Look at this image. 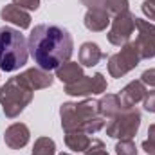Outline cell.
I'll use <instances>...</instances> for the list:
<instances>
[{"label": "cell", "instance_id": "cell-1", "mask_svg": "<svg viewBox=\"0 0 155 155\" xmlns=\"http://www.w3.org/2000/svg\"><path fill=\"white\" fill-rule=\"evenodd\" d=\"M29 54L41 71H56L72 56L74 41L67 29L56 24L36 25L27 40Z\"/></svg>", "mask_w": 155, "mask_h": 155}, {"label": "cell", "instance_id": "cell-2", "mask_svg": "<svg viewBox=\"0 0 155 155\" xmlns=\"http://www.w3.org/2000/svg\"><path fill=\"white\" fill-rule=\"evenodd\" d=\"M61 126L65 132L96 134L105 126V117L99 116V105L96 99H85L81 103H63L60 108Z\"/></svg>", "mask_w": 155, "mask_h": 155}, {"label": "cell", "instance_id": "cell-3", "mask_svg": "<svg viewBox=\"0 0 155 155\" xmlns=\"http://www.w3.org/2000/svg\"><path fill=\"white\" fill-rule=\"evenodd\" d=\"M27 40L15 27H0V71L15 72L27 63Z\"/></svg>", "mask_w": 155, "mask_h": 155}, {"label": "cell", "instance_id": "cell-4", "mask_svg": "<svg viewBox=\"0 0 155 155\" xmlns=\"http://www.w3.org/2000/svg\"><path fill=\"white\" fill-rule=\"evenodd\" d=\"M33 101V90L24 83L20 76L11 78L0 87V105L5 117L15 119L24 108Z\"/></svg>", "mask_w": 155, "mask_h": 155}, {"label": "cell", "instance_id": "cell-5", "mask_svg": "<svg viewBox=\"0 0 155 155\" xmlns=\"http://www.w3.org/2000/svg\"><path fill=\"white\" fill-rule=\"evenodd\" d=\"M139 126H141V112L135 107L134 108H123L107 124V135L119 139V141L121 139H132V137H135Z\"/></svg>", "mask_w": 155, "mask_h": 155}, {"label": "cell", "instance_id": "cell-6", "mask_svg": "<svg viewBox=\"0 0 155 155\" xmlns=\"http://www.w3.org/2000/svg\"><path fill=\"white\" fill-rule=\"evenodd\" d=\"M139 61H141V54H139L135 43L128 41L126 45L121 47L119 52L110 56V60H108V72H110L112 78H123L130 71H134L139 65Z\"/></svg>", "mask_w": 155, "mask_h": 155}, {"label": "cell", "instance_id": "cell-7", "mask_svg": "<svg viewBox=\"0 0 155 155\" xmlns=\"http://www.w3.org/2000/svg\"><path fill=\"white\" fill-rule=\"evenodd\" d=\"M134 33H135V16L126 9V11H123V13L114 16L112 27L108 31V41L112 45L123 47V45H126L130 41Z\"/></svg>", "mask_w": 155, "mask_h": 155}, {"label": "cell", "instance_id": "cell-8", "mask_svg": "<svg viewBox=\"0 0 155 155\" xmlns=\"http://www.w3.org/2000/svg\"><path fill=\"white\" fill-rule=\"evenodd\" d=\"M135 29H137V38L134 40L141 60H150L155 56V25L152 22L135 18Z\"/></svg>", "mask_w": 155, "mask_h": 155}, {"label": "cell", "instance_id": "cell-9", "mask_svg": "<svg viewBox=\"0 0 155 155\" xmlns=\"http://www.w3.org/2000/svg\"><path fill=\"white\" fill-rule=\"evenodd\" d=\"M108 83L101 72L94 76H81L78 81L65 85V92L69 96H88V94H103Z\"/></svg>", "mask_w": 155, "mask_h": 155}, {"label": "cell", "instance_id": "cell-10", "mask_svg": "<svg viewBox=\"0 0 155 155\" xmlns=\"http://www.w3.org/2000/svg\"><path fill=\"white\" fill-rule=\"evenodd\" d=\"M146 92H148V90H146L144 83L139 79V81H130L117 96H119V101H121L123 108H134L139 101L144 99Z\"/></svg>", "mask_w": 155, "mask_h": 155}, {"label": "cell", "instance_id": "cell-11", "mask_svg": "<svg viewBox=\"0 0 155 155\" xmlns=\"http://www.w3.org/2000/svg\"><path fill=\"white\" fill-rule=\"evenodd\" d=\"M29 135H31L29 134V128L24 123H15V124H11L5 130L4 141H5V144L11 150H20V148H24L29 143Z\"/></svg>", "mask_w": 155, "mask_h": 155}, {"label": "cell", "instance_id": "cell-12", "mask_svg": "<svg viewBox=\"0 0 155 155\" xmlns=\"http://www.w3.org/2000/svg\"><path fill=\"white\" fill-rule=\"evenodd\" d=\"M20 78L24 79V83L35 92L40 88H47L52 85V76L47 72V71H41V69H27L25 72H22Z\"/></svg>", "mask_w": 155, "mask_h": 155}, {"label": "cell", "instance_id": "cell-13", "mask_svg": "<svg viewBox=\"0 0 155 155\" xmlns=\"http://www.w3.org/2000/svg\"><path fill=\"white\" fill-rule=\"evenodd\" d=\"M0 16H2V20H7V22L18 25L20 29H27V27L31 25V16H29V13H27L25 9L15 5V4L5 5V7L0 11Z\"/></svg>", "mask_w": 155, "mask_h": 155}, {"label": "cell", "instance_id": "cell-14", "mask_svg": "<svg viewBox=\"0 0 155 155\" xmlns=\"http://www.w3.org/2000/svg\"><path fill=\"white\" fill-rule=\"evenodd\" d=\"M110 22H112L110 13L103 11V9H88L87 15H85V27L88 31H94V33L105 31Z\"/></svg>", "mask_w": 155, "mask_h": 155}, {"label": "cell", "instance_id": "cell-15", "mask_svg": "<svg viewBox=\"0 0 155 155\" xmlns=\"http://www.w3.org/2000/svg\"><path fill=\"white\" fill-rule=\"evenodd\" d=\"M81 4L88 9H103L114 16L128 9V0H81Z\"/></svg>", "mask_w": 155, "mask_h": 155}, {"label": "cell", "instance_id": "cell-16", "mask_svg": "<svg viewBox=\"0 0 155 155\" xmlns=\"http://www.w3.org/2000/svg\"><path fill=\"white\" fill-rule=\"evenodd\" d=\"M103 58H105V54L101 52V49L97 47V43L85 41L81 45V49H79V63L83 67H96Z\"/></svg>", "mask_w": 155, "mask_h": 155}, {"label": "cell", "instance_id": "cell-17", "mask_svg": "<svg viewBox=\"0 0 155 155\" xmlns=\"http://www.w3.org/2000/svg\"><path fill=\"white\" fill-rule=\"evenodd\" d=\"M97 105H99V116L105 117V119H112V117H116L123 110V105L119 101V96H116V94L103 96L97 101Z\"/></svg>", "mask_w": 155, "mask_h": 155}, {"label": "cell", "instance_id": "cell-18", "mask_svg": "<svg viewBox=\"0 0 155 155\" xmlns=\"http://www.w3.org/2000/svg\"><path fill=\"white\" fill-rule=\"evenodd\" d=\"M81 76H83V69H81V65L76 63V61H67V63H63L61 67L56 69V78L60 81H63L65 85L78 81Z\"/></svg>", "mask_w": 155, "mask_h": 155}, {"label": "cell", "instance_id": "cell-19", "mask_svg": "<svg viewBox=\"0 0 155 155\" xmlns=\"http://www.w3.org/2000/svg\"><path fill=\"white\" fill-rule=\"evenodd\" d=\"M65 144L72 152H85L90 144V137L85 132H65Z\"/></svg>", "mask_w": 155, "mask_h": 155}, {"label": "cell", "instance_id": "cell-20", "mask_svg": "<svg viewBox=\"0 0 155 155\" xmlns=\"http://www.w3.org/2000/svg\"><path fill=\"white\" fill-rule=\"evenodd\" d=\"M56 152V144L52 139L49 137H40L35 143V148H33V155H54Z\"/></svg>", "mask_w": 155, "mask_h": 155}, {"label": "cell", "instance_id": "cell-21", "mask_svg": "<svg viewBox=\"0 0 155 155\" xmlns=\"http://www.w3.org/2000/svg\"><path fill=\"white\" fill-rule=\"evenodd\" d=\"M116 153L117 155H137V148L132 139H121L116 144Z\"/></svg>", "mask_w": 155, "mask_h": 155}, {"label": "cell", "instance_id": "cell-22", "mask_svg": "<svg viewBox=\"0 0 155 155\" xmlns=\"http://www.w3.org/2000/svg\"><path fill=\"white\" fill-rule=\"evenodd\" d=\"M83 153L85 155H108L107 150H105L103 141H99V139H90V144H88V148Z\"/></svg>", "mask_w": 155, "mask_h": 155}, {"label": "cell", "instance_id": "cell-23", "mask_svg": "<svg viewBox=\"0 0 155 155\" xmlns=\"http://www.w3.org/2000/svg\"><path fill=\"white\" fill-rule=\"evenodd\" d=\"M13 4L27 11H36L40 7V0H13Z\"/></svg>", "mask_w": 155, "mask_h": 155}, {"label": "cell", "instance_id": "cell-24", "mask_svg": "<svg viewBox=\"0 0 155 155\" xmlns=\"http://www.w3.org/2000/svg\"><path fill=\"white\" fill-rule=\"evenodd\" d=\"M144 110H148V112H153L155 114V90H150V92H146V96H144Z\"/></svg>", "mask_w": 155, "mask_h": 155}, {"label": "cell", "instance_id": "cell-25", "mask_svg": "<svg viewBox=\"0 0 155 155\" xmlns=\"http://www.w3.org/2000/svg\"><path fill=\"white\" fill-rule=\"evenodd\" d=\"M141 81L144 85H150V87H155V69H148L141 74Z\"/></svg>", "mask_w": 155, "mask_h": 155}, {"label": "cell", "instance_id": "cell-26", "mask_svg": "<svg viewBox=\"0 0 155 155\" xmlns=\"http://www.w3.org/2000/svg\"><path fill=\"white\" fill-rule=\"evenodd\" d=\"M143 13H144L150 20H155V4L152 0H144V2H143Z\"/></svg>", "mask_w": 155, "mask_h": 155}, {"label": "cell", "instance_id": "cell-27", "mask_svg": "<svg viewBox=\"0 0 155 155\" xmlns=\"http://www.w3.org/2000/svg\"><path fill=\"white\" fill-rule=\"evenodd\" d=\"M141 148H143L148 155H155V144L150 143V141H143V143H141Z\"/></svg>", "mask_w": 155, "mask_h": 155}, {"label": "cell", "instance_id": "cell-28", "mask_svg": "<svg viewBox=\"0 0 155 155\" xmlns=\"http://www.w3.org/2000/svg\"><path fill=\"white\" fill-rule=\"evenodd\" d=\"M146 141H150V143L155 144V124H150V128H148V139Z\"/></svg>", "mask_w": 155, "mask_h": 155}, {"label": "cell", "instance_id": "cell-29", "mask_svg": "<svg viewBox=\"0 0 155 155\" xmlns=\"http://www.w3.org/2000/svg\"><path fill=\"white\" fill-rule=\"evenodd\" d=\"M60 155H71V153H60Z\"/></svg>", "mask_w": 155, "mask_h": 155}, {"label": "cell", "instance_id": "cell-30", "mask_svg": "<svg viewBox=\"0 0 155 155\" xmlns=\"http://www.w3.org/2000/svg\"><path fill=\"white\" fill-rule=\"evenodd\" d=\"M152 2H153V4H155V0H152Z\"/></svg>", "mask_w": 155, "mask_h": 155}]
</instances>
